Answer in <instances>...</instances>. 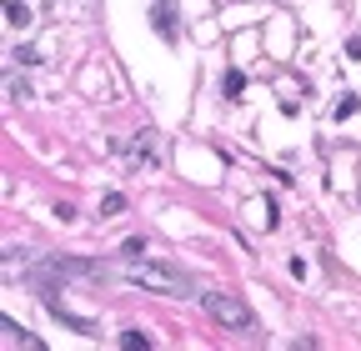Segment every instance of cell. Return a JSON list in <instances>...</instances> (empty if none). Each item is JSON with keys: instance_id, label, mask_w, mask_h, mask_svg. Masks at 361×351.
Returning <instances> with one entry per match:
<instances>
[{"instance_id": "obj_4", "label": "cell", "mask_w": 361, "mask_h": 351, "mask_svg": "<svg viewBox=\"0 0 361 351\" xmlns=\"http://www.w3.org/2000/svg\"><path fill=\"white\" fill-rule=\"evenodd\" d=\"M156 30L166 35V40H176V10H171V0H156Z\"/></svg>"}, {"instance_id": "obj_6", "label": "cell", "mask_w": 361, "mask_h": 351, "mask_svg": "<svg viewBox=\"0 0 361 351\" xmlns=\"http://www.w3.org/2000/svg\"><path fill=\"white\" fill-rule=\"evenodd\" d=\"M6 20H10L15 30H20V26H30V10L20 6V0H6Z\"/></svg>"}, {"instance_id": "obj_1", "label": "cell", "mask_w": 361, "mask_h": 351, "mask_svg": "<svg viewBox=\"0 0 361 351\" xmlns=\"http://www.w3.org/2000/svg\"><path fill=\"white\" fill-rule=\"evenodd\" d=\"M111 271H121L131 286H146V291H161V296H191V276L186 266L176 261H161V256H121V266H111Z\"/></svg>"}, {"instance_id": "obj_5", "label": "cell", "mask_w": 361, "mask_h": 351, "mask_svg": "<svg viewBox=\"0 0 361 351\" xmlns=\"http://www.w3.org/2000/svg\"><path fill=\"white\" fill-rule=\"evenodd\" d=\"M0 332H6V346H20V341H26V346H30V351H35V346H40V341H35V336H20V326H15V321H10V316H6V321H0Z\"/></svg>"}, {"instance_id": "obj_10", "label": "cell", "mask_w": 361, "mask_h": 351, "mask_svg": "<svg viewBox=\"0 0 361 351\" xmlns=\"http://www.w3.org/2000/svg\"><path fill=\"white\" fill-rule=\"evenodd\" d=\"M346 116H356V96H342V100H336V120H346Z\"/></svg>"}, {"instance_id": "obj_7", "label": "cell", "mask_w": 361, "mask_h": 351, "mask_svg": "<svg viewBox=\"0 0 361 351\" xmlns=\"http://www.w3.org/2000/svg\"><path fill=\"white\" fill-rule=\"evenodd\" d=\"M241 86H246V75H241V71H226V75H221V91H226L231 100L241 96Z\"/></svg>"}, {"instance_id": "obj_3", "label": "cell", "mask_w": 361, "mask_h": 351, "mask_svg": "<svg viewBox=\"0 0 361 351\" xmlns=\"http://www.w3.org/2000/svg\"><path fill=\"white\" fill-rule=\"evenodd\" d=\"M116 151L131 161V171H156L161 166V141H156V131H136L131 141H121Z\"/></svg>"}, {"instance_id": "obj_9", "label": "cell", "mask_w": 361, "mask_h": 351, "mask_svg": "<svg viewBox=\"0 0 361 351\" xmlns=\"http://www.w3.org/2000/svg\"><path fill=\"white\" fill-rule=\"evenodd\" d=\"M121 346L125 351H146V346H151V336H146V332H121Z\"/></svg>"}, {"instance_id": "obj_8", "label": "cell", "mask_w": 361, "mask_h": 351, "mask_svg": "<svg viewBox=\"0 0 361 351\" xmlns=\"http://www.w3.org/2000/svg\"><path fill=\"white\" fill-rule=\"evenodd\" d=\"M121 211H125V196H121V191L100 196V216H121Z\"/></svg>"}, {"instance_id": "obj_11", "label": "cell", "mask_w": 361, "mask_h": 351, "mask_svg": "<svg viewBox=\"0 0 361 351\" xmlns=\"http://www.w3.org/2000/svg\"><path fill=\"white\" fill-rule=\"evenodd\" d=\"M346 55H351V60H361V35H351V40H346Z\"/></svg>"}, {"instance_id": "obj_2", "label": "cell", "mask_w": 361, "mask_h": 351, "mask_svg": "<svg viewBox=\"0 0 361 351\" xmlns=\"http://www.w3.org/2000/svg\"><path fill=\"white\" fill-rule=\"evenodd\" d=\"M201 312L216 326H226V332H251L256 326V312L246 306L241 291H201Z\"/></svg>"}]
</instances>
